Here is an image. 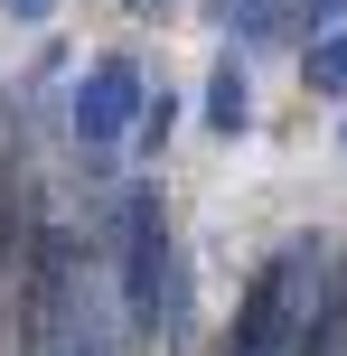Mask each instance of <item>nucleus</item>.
<instances>
[{
  "label": "nucleus",
  "mask_w": 347,
  "mask_h": 356,
  "mask_svg": "<svg viewBox=\"0 0 347 356\" xmlns=\"http://www.w3.org/2000/svg\"><path fill=\"white\" fill-rule=\"evenodd\" d=\"M85 272H75V234L38 225L19 244V356H66V338L85 328Z\"/></svg>",
  "instance_id": "obj_2"
},
{
  "label": "nucleus",
  "mask_w": 347,
  "mask_h": 356,
  "mask_svg": "<svg viewBox=\"0 0 347 356\" xmlns=\"http://www.w3.org/2000/svg\"><path fill=\"white\" fill-rule=\"evenodd\" d=\"M56 10V0H10V19H47Z\"/></svg>",
  "instance_id": "obj_9"
},
{
  "label": "nucleus",
  "mask_w": 347,
  "mask_h": 356,
  "mask_svg": "<svg viewBox=\"0 0 347 356\" xmlns=\"http://www.w3.org/2000/svg\"><path fill=\"white\" fill-rule=\"evenodd\" d=\"M207 122H216V131H244V122H254V94H244L235 56H225L216 75H207Z\"/></svg>",
  "instance_id": "obj_4"
},
{
  "label": "nucleus",
  "mask_w": 347,
  "mask_h": 356,
  "mask_svg": "<svg viewBox=\"0 0 347 356\" xmlns=\"http://www.w3.org/2000/svg\"><path fill=\"white\" fill-rule=\"evenodd\" d=\"M338 10H347V0H291V29H329Z\"/></svg>",
  "instance_id": "obj_7"
},
{
  "label": "nucleus",
  "mask_w": 347,
  "mask_h": 356,
  "mask_svg": "<svg viewBox=\"0 0 347 356\" xmlns=\"http://www.w3.org/2000/svg\"><path fill=\"white\" fill-rule=\"evenodd\" d=\"M122 309H131V338H150V347H179V328H188L179 253H169V225H160L150 188L122 197Z\"/></svg>",
  "instance_id": "obj_1"
},
{
  "label": "nucleus",
  "mask_w": 347,
  "mask_h": 356,
  "mask_svg": "<svg viewBox=\"0 0 347 356\" xmlns=\"http://www.w3.org/2000/svg\"><path fill=\"white\" fill-rule=\"evenodd\" d=\"M310 94H347V29L310 38Z\"/></svg>",
  "instance_id": "obj_5"
},
{
  "label": "nucleus",
  "mask_w": 347,
  "mask_h": 356,
  "mask_svg": "<svg viewBox=\"0 0 347 356\" xmlns=\"http://www.w3.org/2000/svg\"><path fill=\"white\" fill-rule=\"evenodd\" d=\"M141 66L131 56H94L85 66V85H75V150H113V141H131V122H141Z\"/></svg>",
  "instance_id": "obj_3"
},
{
  "label": "nucleus",
  "mask_w": 347,
  "mask_h": 356,
  "mask_svg": "<svg viewBox=\"0 0 347 356\" xmlns=\"http://www.w3.org/2000/svg\"><path fill=\"white\" fill-rule=\"evenodd\" d=\"M169 122H179V104H169V94H150V104H141V122H131V141H141V150H160V141H169Z\"/></svg>",
  "instance_id": "obj_6"
},
{
  "label": "nucleus",
  "mask_w": 347,
  "mask_h": 356,
  "mask_svg": "<svg viewBox=\"0 0 347 356\" xmlns=\"http://www.w3.org/2000/svg\"><path fill=\"white\" fill-rule=\"evenodd\" d=\"M66 356H104V328L85 319V328H75V338H66Z\"/></svg>",
  "instance_id": "obj_8"
}]
</instances>
